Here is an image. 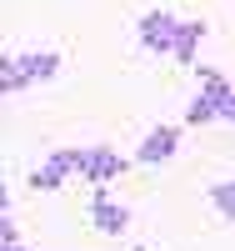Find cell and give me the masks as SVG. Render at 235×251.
<instances>
[{
    "instance_id": "cell-1",
    "label": "cell",
    "mask_w": 235,
    "mask_h": 251,
    "mask_svg": "<svg viewBox=\"0 0 235 251\" xmlns=\"http://www.w3.org/2000/svg\"><path fill=\"white\" fill-rule=\"evenodd\" d=\"M175 35H180V15L170 10H145L135 25V40L145 55H175Z\"/></svg>"
},
{
    "instance_id": "cell-2",
    "label": "cell",
    "mask_w": 235,
    "mask_h": 251,
    "mask_svg": "<svg viewBox=\"0 0 235 251\" xmlns=\"http://www.w3.org/2000/svg\"><path fill=\"white\" fill-rule=\"evenodd\" d=\"M90 226H95L100 236H125V226H130V211H125V206H120V201L100 186L95 201H90Z\"/></svg>"
},
{
    "instance_id": "cell-3",
    "label": "cell",
    "mask_w": 235,
    "mask_h": 251,
    "mask_svg": "<svg viewBox=\"0 0 235 251\" xmlns=\"http://www.w3.org/2000/svg\"><path fill=\"white\" fill-rule=\"evenodd\" d=\"M175 151H180V126H155V131L140 141V151H135V166H165Z\"/></svg>"
},
{
    "instance_id": "cell-4",
    "label": "cell",
    "mask_w": 235,
    "mask_h": 251,
    "mask_svg": "<svg viewBox=\"0 0 235 251\" xmlns=\"http://www.w3.org/2000/svg\"><path fill=\"white\" fill-rule=\"evenodd\" d=\"M120 171H130V161H125L120 151H110V146H90V161H85V181H90V186H110Z\"/></svg>"
},
{
    "instance_id": "cell-5",
    "label": "cell",
    "mask_w": 235,
    "mask_h": 251,
    "mask_svg": "<svg viewBox=\"0 0 235 251\" xmlns=\"http://www.w3.org/2000/svg\"><path fill=\"white\" fill-rule=\"evenodd\" d=\"M15 60H20V71H25V86H45V80L60 75V55L55 50H25Z\"/></svg>"
},
{
    "instance_id": "cell-6",
    "label": "cell",
    "mask_w": 235,
    "mask_h": 251,
    "mask_svg": "<svg viewBox=\"0 0 235 251\" xmlns=\"http://www.w3.org/2000/svg\"><path fill=\"white\" fill-rule=\"evenodd\" d=\"M85 161H90V146H65V151H50V171L60 176V186L65 181H75V176H85Z\"/></svg>"
},
{
    "instance_id": "cell-7",
    "label": "cell",
    "mask_w": 235,
    "mask_h": 251,
    "mask_svg": "<svg viewBox=\"0 0 235 251\" xmlns=\"http://www.w3.org/2000/svg\"><path fill=\"white\" fill-rule=\"evenodd\" d=\"M205 40V20H180V35H175V60L180 66H195V46Z\"/></svg>"
},
{
    "instance_id": "cell-8",
    "label": "cell",
    "mask_w": 235,
    "mask_h": 251,
    "mask_svg": "<svg viewBox=\"0 0 235 251\" xmlns=\"http://www.w3.org/2000/svg\"><path fill=\"white\" fill-rule=\"evenodd\" d=\"M185 126H220V106H215V96H210V91H195V96H190Z\"/></svg>"
},
{
    "instance_id": "cell-9",
    "label": "cell",
    "mask_w": 235,
    "mask_h": 251,
    "mask_svg": "<svg viewBox=\"0 0 235 251\" xmlns=\"http://www.w3.org/2000/svg\"><path fill=\"white\" fill-rule=\"evenodd\" d=\"M210 206H215L225 221H235V181H215L210 186Z\"/></svg>"
},
{
    "instance_id": "cell-10",
    "label": "cell",
    "mask_w": 235,
    "mask_h": 251,
    "mask_svg": "<svg viewBox=\"0 0 235 251\" xmlns=\"http://www.w3.org/2000/svg\"><path fill=\"white\" fill-rule=\"evenodd\" d=\"M0 91H5V96L25 91V71H20V60H15V55H5V60H0Z\"/></svg>"
},
{
    "instance_id": "cell-11",
    "label": "cell",
    "mask_w": 235,
    "mask_h": 251,
    "mask_svg": "<svg viewBox=\"0 0 235 251\" xmlns=\"http://www.w3.org/2000/svg\"><path fill=\"white\" fill-rule=\"evenodd\" d=\"M30 191H60V176L50 171V166H35L30 171Z\"/></svg>"
},
{
    "instance_id": "cell-12",
    "label": "cell",
    "mask_w": 235,
    "mask_h": 251,
    "mask_svg": "<svg viewBox=\"0 0 235 251\" xmlns=\"http://www.w3.org/2000/svg\"><path fill=\"white\" fill-rule=\"evenodd\" d=\"M0 246H20V231H15V221L5 211V226H0Z\"/></svg>"
},
{
    "instance_id": "cell-13",
    "label": "cell",
    "mask_w": 235,
    "mask_h": 251,
    "mask_svg": "<svg viewBox=\"0 0 235 251\" xmlns=\"http://www.w3.org/2000/svg\"><path fill=\"white\" fill-rule=\"evenodd\" d=\"M0 251H30V246H0Z\"/></svg>"
},
{
    "instance_id": "cell-14",
    "label": "cell",
    "mask_w": 235,
    "mask_h": 251,
    "mask_svg": "<svg viewBox=\"0 0 235 251\" xmlns=\"http://www.w3.org/2000/svg\"><path fill=\"white\" fill-rule=\"evenodd\" d=\"M135 251H140V246H135Z\"/></svg>"
}]
</instances>
